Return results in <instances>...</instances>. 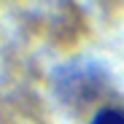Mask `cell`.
Returning <instances> with one entry per match:
<instances>
[{
    "instance_id": "1",
    "label": "cell",
    "mask_w": 124,
    "mask_h": 124,
    "mask_svg": "<svg viewBox=\"0 0 124 124\" xmlns=\"http://www.w3.org/2000/svg\"><path fill=\"white\" fill-rule=\"evenodd\" d=\"M100 89V81L92 78L89 68H62L59 70V84H57V94L68 102H81L84 105L86 100H92Z\"/></svg>"
},
{
    "instance_id": "2",
    "label": "cell",
    "mask_w": 124,
    "mask_h": 124,
    "mask_svg": "<svg viewBox=\"0 0 124 124\" xmlns=\"http://www.w3.org/2000/svg\"><path fill=\"white\" fill-rule=\"evenodd\" d=\"M89 124H124V108L119 105H105V108H100Z\"/></svg>"
}]
</instances>
